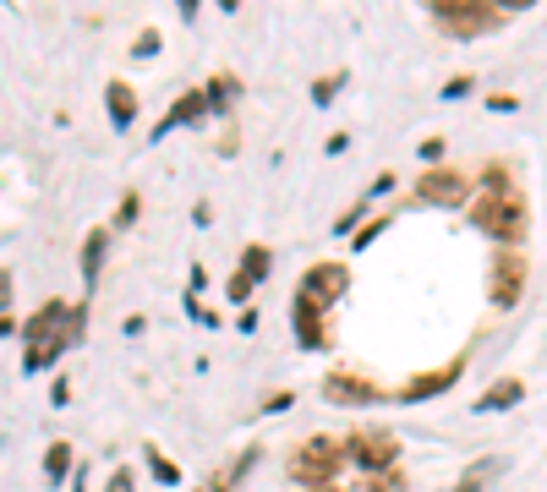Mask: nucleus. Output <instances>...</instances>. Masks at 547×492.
I'll return each instance as SVG.
<instances>
[{"mask_svg": "<svg viewBox=\"0 0 547 492\" xmlns=\"http://www.w3.org/2000/svg\"><path fill=\"white\" fill-rule=\"evenodd\" d=\"M307 492H340V487H307Z\"/></svg>", "mask_w": 547, "mask_h": 492, "instance_id": "obj_29", "label": "nucleus"}, {"mask_svg": "<svg viewBox=\"0 0 547 492\" xmlns=\"http://www.w3.org/2000/svg\"><path fill=\"white\" fill-rule=\"evenodd\" d=\"M137 61H148V55H159V33H137Z\"/></svg>", "mask_w": 547, "mask_h": 492, "instance_id": "obj_23", "label": "nucleus"}, {"mask_svg": "<svg viewBox=\"0 0 547 492\" xmlns=\"http://www.w3.org/2000/svg\"><path fill=\"white\" fill-rule=\"evenodd\" d=\"M476 405H482V410H509V405H520V378H498Z\"/></svg>", "mask_w": 547, "mask_h": 492, "instance_id": "obj_14", "label": "nucleus"}, {"mask_svg": "<svg viewBox=\"0 0 547 492\" xmlns=\"http://www.w3.org/2000/svg\"><path fill=\"white\" fill-rule=\"evenodd\" d=\"M460 93H471V77H455V82H444V99H460Z\"/></svg>", "mask_w": 547, "mask_h": 492, "instance_id": "obj_26", "label": "nucleus"}, {"mask_svg": "<svg viewBox=\"0 0 547 492\" xmlns=\"http://www.w3.org/2000/svg\"><path fill=\"white\" fill-rule=\"evenodd\" d=\"M367 492H405V482L394 471H383V476H372V482H367Z\"/></svg>", "mask_w": 547, "mask_h": 492, "instance_id": "obj_22", "label": "nucleus"}, {"mask_svg": "<svg viewBox=\"0 0 547 492\" xmlns=\"http://www.w3.org/2000/svg\"><path fill=\"white\" fill-rule=\"evenodd\" d=\"M137 219V197H121V208H115V225H132Z\"/></svg>", "mask_w": 547, "mask_h": 492, "instance_id": "obj_24", "label": "nucleus"}, {"mask_svg": "<svg viewBox=\"0 0 547 492\" xmlns=\"http://www.w3.org/2000/svg\"><path fill=\"white\" fill-rule=\"evenodd\" d=\"M148 465H154V476H159V482H165V487H176V482H181V471H176V465L165 460V454H154V449H148Z\"/></svg>", "mask_w": 547, "mask_h": 492, "instance_id": "obj_20", "label": "nucleus"}, {"mask_svg": "<svg viewBox=\"0 0 547 492\" xmlns=\"http://www.w3.org/2000/svg\"><path fill=\"white\" fill-rule=\"evenodd\" d=\"M416 197H422V203H438V208H460L465 197H471V175H460V170H427L422 181H416Z\"/></svg>", "mask_w": 547, "mask_h": 492, "instance_id": "obj_6", "label": "nucleus"}, {"mask_svg": "<svg viewBox=\"0 0 547 492\" xmlns=\"http://www.w3.org/2000/svg\"><path fill=\"white\" fill-rule=\"evenodd\" d=\"M241 274H247L252 285H258V279L269 274V246H247V257H241Z\"/></svg>", "mask_w": 547, "mask_h": 492, "instance_id": "obj_17", "label": "nucleus"}, {"mask_svg": "<svg viewBox=\"0 0 547 492\" xmlns=\"http://www.w3.org/2000/svg\"><path fill=\"white\" fill-rule=\"evenodd\" d=\"M197 115H208V88H192V93H181L176 104H170V115L154 126V137H165L170 126H181V121H197Z\"/></svg>", "mask_w": 547, "mask_h": 492, "instance_id": "obj_12", "label": "nucleus"}, {"mask_svg": "<svg viewBox=\"0 0 547 492\" xmlns=\"http://www.w3.org/2000/svg\"><path fill=\"white\" fill-rule=\"evenodd\" d=\"M99 263H104V230H93V236L83 241V285L88 290L99 285Z\"/></svg>", "mask_w": 547, "mask_h": 492, "instance_id": "obj_15", "label": "nucleus"}, {"mask_svg": "<svg viewBox=\"0 0 547 492\" xmlns=\"http://www.w3.org/2000/svg\"><path fill=\"white\" fill-rule=\"evenodd\" d=\"M471 225L482 230V236L515 246L520 236H526V208H520L509 192H487V197H476V203H471Z\"/></svg>", "mask_w": 547, "mask_h": 492, "instance_id": "obj_2", "label": "nucleus"}, {"mask_svg": "<svg viewBox=\"0 0 547 492\" xmlns=\"http://www.w3.org/2000/svg\"><path fill=\"white\" fill-rule=\"evenodd\" d=\"M323 394H329L334 405H372V400H383L378 383L351 378V372H329V378H323Z\"/></svg>", "mask_w": 547, "mask_h": 492, "instance_id": "obj_8", "label": "nucleus"}, {"mask_svg": "<svg viewBox=\"0 0 547 492\" xmlns=\"http://www.w3.org/2000/svg\"><path fill=\"white\" fill-rule=\"evenodd\" d=\"M487 476H498V460H482V465H476V471L460 482V492H482V482H487Z\"/></svg>", "mask_w": 547, "mask_h": 492, "instance_id": "obj_19", "label": "nucleus"}, {"mask_svg": "<svg viewBox=\"0 0 547 492\" xmlns=\"http://www.w3.org/2000/svg\"><path fill=\"white\" fill-rule=\"evenodd\" d=\"M230 296L247 301V296H252V279H247V274H236V279H230Z\"/></svg>", "mask_w": 547, "mask_h": 492, "instance_id": "obj_25", "label": "nucleus"}, {"mask_svg": "<svg viewBox=\"0 0 547 492\" xmlns=\"http://www.w3.org/2000/svg\"><path fill=\"white\" fill-rule=\"evenodd\" d=\"M323 312H329V307H323V301H312V296H296V339H301V345H307V350H318L323 339H329V334H323Z\"/></svg>", "mask_w": 547, "mask_h": 492, "instance_id": "obj_11", "label": "nucleus"}, {"mask_svg": "<svg viewBox=\"0 0 547 492\" xmlns=\"http://www.w3.org/2000/svg\"><path fill=\"white\" fill-rule=\"evenodd\" d=\"M345 454H351V449H340L334 438H307L296 454H290V482H301V487H329L334 471L345 465Z\"/></svg>", "mask_w": 547, "mask_h": 492, "instance_id": "obj_3", "label": "nucleus"}, {"mask_svg": "<svg viewBox=\"0 0 547 492\" xmlns=\"http://www.w3.org/2000/svg\"><path fill=\"white\" fill-rule=\"evenodd\" d=\"M66 471H72V449H66V443H50V449H44V476L61 482Z\"/></svg>", "mask_w": 547, "mask_h": 492, "instance_id": "obj_16", "label": "nucleus"}, {"mask_svg": "<svg viewBox=\"0 0 547 492\" xmlns=\"http://www.w3.org/2000/svg\"><path fill=\"white\" fill-rule=\"evenodd\" d=\"M460 372H465V361H449V367H438V372H422V378H411V383H405V389H400V400H433V394H444L449 389V383H455L460 378Z\"/></svg>", "mask_w": 547, "mask_h": 492, "instance_id": "obj_10", "label": "nucleus"}, {"mask_svg": "<svg viewBox=\"0 0 547 492\" xmlns=\"http://www.w3.org/2000/svg\"><path fill=\"white\" fill-rule=\"evenodd\" d=\"M520 290H526V263H520L515 252H498L493 257V279H487V301H493L498 312H509L520 301Z\"/></svg>", "mask_w": 547, "mask_h": 492, "instance_id": "obj_5", "label": "nucleus"}, {"mask_svg": "<svg viewBox=\"0 0 547 492\" xmlns=\"http://www.w3.org/2000/svg\"><path fill=\"white\" fill-rule=\"evenodd\" d=\"M351 460L367 465V471H389V465L400 460V438H394V432H356Z\"/></svg>", "mask_w": 547, "mask_h": 492, "instance_id": "obj_7", "label": "nucleus"}, {"mask_svg": "<svg viewBox=\"0 0 547 492\" xmlns=\"http://www.w3.org/2000/svg\"><path fill=\"white\" fill-rule=\"evenodd\" d=\"M83 328V307H66V301H44L28 323H22V367L44 372Z\"/></svg>", "mask_w": 547, "mask_h": 492, "instance_id": "obj_1", "label": "nucleus"}, {"mask_svg": "<svg viewBox=\"0 0 547 492\" xmlns=\"http://www.w3.org/2000/svg\"><path fill=\"white\" fill-rule=\"evenodd\" d=\"M340 82H345L340 72H334V77H318V82H312V99H318V104H329V99H334V88H340Z\"/></svg>", "mask_w": 547, "mask_h": 492, "instance_id": "obj_21", "label": "nucleus"}, {"mask_svg": "<svg viewBox=\"0 0 547 492\" xmlns=\"http://www.w3.org/2000/svg\"><path fill=\"white\" fill-rule=\"evenodd\" d=\"M290 400H296L290 389H285V394H269V400H263V410H290Z\"/></svg>", "mask_w": 547, "mask_h": 492, "instance_id": "obj_27", "label": "nucleus"}, {"mask_svg": "<svg viewBox=\"0 0 547 492\" xmlns=\"http://www.w3.org/2000/svg\"><path fill=\"white\" fill-rule=\"evenodd\" d=\"M110 492H132V471H115L110 476Z\"/></svg>", "mask_w": 547, "mask_h": 492, "instance_id": "obj_28", "label": "nucleus"}, {"mask_svg": "<svg viewBox=\"0 0 547 492\" xmlns=\"http://www.w3.org/2000/svg\"><path fill=\"white\" fill-rule=\"evenodd\" d=\"M104 104H110V121L115 126H132L137 121V99H132L126 82H110V88H104Z\"/></svg>", "mask_w": 547, "mask_h": 492, "instance_id": "obj_13", "label": "nucleus"}, {"mask_svg": "<svg viewBox=\"0 0 547 492\" xmlns=\"http://www.w3.org/2000/svg\"><path fill=\"white\" fill-rule=\"evenodd\" d=\"M230 99H236V77H214V82H208V110H225Z\"/></svg>", "mask_w": 547, "mask_h": 492, "instance_id": "obj_18", "label": "nucleus"}, {"mask_svg": "<svg viewBox=\"0 0 547 492\" xmlns=\"http://www.w3.org/2000/svg\"><path fill=\"white\" fill-rule=\"evenodd\" d=\"M345 285H351V279H345L340 263H318L307 279H301V296H312V301H323V307H329L334 296H345Z\"/></svg>", "mask_w": 547, "mask_h": 492, "instance_id": "obj_9", "label": "nucleus"}, {"mask_svg": "<svg viewBox=\"0 0 547 492\" xmlns=\"http://www.w3.org/2000/svg\"><path fill=\"white\" fill-rule=\"evenodd\" d=\"M433 22L455 39H476V33H493L504 11L487 6V0H433Z\"/></svg>", "mask_w": 547, "mask_h": 492, "instance_id": "obj_4", "label": "nucleus"}]
</instances>
